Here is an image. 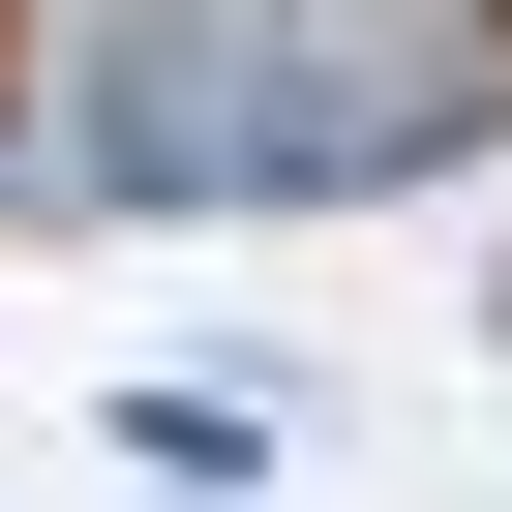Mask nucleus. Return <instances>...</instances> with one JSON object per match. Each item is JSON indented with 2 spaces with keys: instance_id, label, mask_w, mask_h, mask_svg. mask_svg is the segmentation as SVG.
<instances>
[{
  "instance_id": "nucleus-1",
  "label": "nucleus",
  "mask_w": 512,
  "mask_h": 512,
  "mask_svg": "<svg viewBox=\"0 0 512 512\" xmlns=\"http://www.w3.org/2000/svg\"><path fill=\"white\" fill-rule=\"evenodd\" d=\"M0 61H31V0H0Z\"/></svg>"
},
{
  "instance_id": "nucleus-2",
  "label": "nucleus",
  "mask_w": 512,
  "mask_h": 512,
  "mask_svg": "<svg viewBox=\"0 0 512 512\" xmlns=\"http://www.w3.org/2000/svg\"><path fill=\"white\" fill-rule=\"evenodd\" d=\"M482 31H512V0H482Z\"/></svg>"
}]
</instances>
